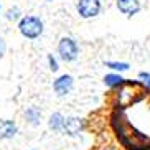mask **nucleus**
Returning <instances> with one entry per match:
<instances>
[{"label":"nucleus","mask_w":150,"mask_h":150,"mask_svg":"<svg viewBox=\"0 0 150 150\" xmlns=\"http://www.w3.org/2000/svg\"><path fill=\"white\" fill-rule=\"evenodd\" d=\"M43 30H45L43 20L36 15H25L18 22V31L22 33V36H25L28 40L40 38L43 35Z\"/></svg>","instance_id":"f257e3e1"},{"label":"nucleus","mask_w":150,"mask_h":150,"mask_svg":"<svg viewBox=\"0 0 150 150\" xmlns=\"http://www.w3.org/2000/svg\"><path fill=\"white\" fill-rule=\"evenodd\" d=\"M58 54L63 61L71 63L78 59V54H79V46L76 43L74 38L71 36H63L61 40L58 41Z\"/></svg>","instance_id":"f03ea898"},{"label":"nucleus","mask_w":150,"mask_h":150,"mask_svg":"<svg viewBox=\"0 0 150 150\" xmlns=\"http://www.w3.org/2000/svg\"><path fill=\"white\" fill-rule=\"evenodd\" d=\"M101 0H78L76 10L81 18H94L101 13Z\"/></svg>","instance_id":"7ed1b4c3"},{"label":"nucleus","mask_w":150,"mask_h":150,"mask_svg":"<svg viewBox=\"0 0 150 150\" xmlns=\"http://www.w3.org/2000/svg\"><path fill=\"white\" fill-rule=\"evenodd\" d=\"M74 88V79H73V76L69 74H61L58 79H54L53 83V91L56 93V96L59 97H64L73 91Z\"/></svg>","instance_id":"20e7f679"},{"label":"nucleus","mask_w":150,"mask_h":150,"mask_svg":"<svg viewBox=\"0 0 150 150\" xmlns=\"http://www.w3.org/2000/svg\"><path fill=\"white\" fill-rule=\"evenodd\" d=\"M117 8L125 17H134L140 12V0H117Z\"/></svg>","instance_id":"39448f33"},{"label":"nucleus","mask_w":150,"mask_h":150,"mask_svg":"<svg viewBox=\"0 0 150 150\" xmlns=\"http://www.w3.org/2000/svg\"><path fill=\"white\" fill-rule=\"evenodd\" d=\"M84 129V120L79 117H64V125H63V130L68 134V135H79V132H83Z\"/></svg>","instance_id":"423d86ee"},{"label":"nucleus","mask_w":150,"mask_h":150,"mask_svg":"<svg viewBox=\"0 0 150 150\" xmlns=\"http://www.w3.org/2000/svg\"><path fill=\"white\" fill-rule=\"evenodd\" d=\"M18 132V127L13 120L10 119H0V140H8L13 139Z\"/></svg>","instance_id":"0eeeda50"},{"label":"nucleus","mask_w":150,"mask_h":150,"mask_svg":"<svg viewBox=\"0 0 150 150\" xmlns=\"http://www.w3.org/2000/svg\"><path fill=\"white\" fill-rule=\"evenodd\" d=\"M25 120H27L30 125H33V127L40 125V122H41V110H40V107H36V106L28 107V109L25 110Z\"/></svg>","instance_id":"6e6552de"},{"label":"nucleus","mask_w":150,"mask_h":150,"mask_svg":"<svg viewBox=\"0 0 150 150\" xmlns=\"http://www.w3.org/2000/svg\"><path fill=\"white\" fill-rule=\"evenodd\" d=\"M63 125H64V115L61 112H54V114L50 115L48 119V127L53 130V132H61Z\"/></svg>","instance_id":"1a4fd4ad"},{"label":"nucleus","mask_w":150,"mask_h":150,"mask_svg":"<svg viewBox=\"0 0 150 150\" xmlns=\"http://www.w3.org/2000/svg\"><path fill=\"white\" fill-rule=\"evenodd\" d=\"M124 81L125 79L119 74H106L104 76V84L109 86V88H119V86L124 84Z\"/></svg>","instance_id":"9d476101"},{"label":"nucleus","mask_w":150,"mask_h":150,"mask_svg":"<svg viewBox=\"0 0 150 150\" xmlns=\"http://www.w3.org/2000/svg\"><path fill=\"white\" fill-rule=\"evenodd\" d=\"M5 18H7L8 22H20V18H22V12H20L18 7H12V8L7 10Z\"/></svg>","instance_id":"9b49d317"},{"label":"nucleus","mask_w":150,"mask_h":150,"mask_svg":"<svg viewBox=\"0 0 150 150\" xmlns=\"http://www.w3.org/2000/svg\"><path fill=\"white\" fill-rule=\"evenodd\" d=\"M104 64H106L107 68H110V69H114V71H127L129 68H130L129 63H122V61H106Z\"/></svg>","instance_id":"f8f14e48"},{"label":"nucleus","mask_w":150,"mask_h":150,"mask_svg":"<svg viewBox=\"0 0 150 150\" xmlns=\"http://www.w3.org/2000/svg\"><path fill=\"white\" fill-rule=\"evenodd\" d=\"M48 64H50V69L51 71H58L59 69V66H58V61H56V58L53 56V54H48Z\"/></svg>","instance_id":"ddd939ff"},{"label":"nucleus","mask_w":150,"mask_h":150,"mask_svg":"<svg viewBox=\"0 0 150 150\" xmlns=\"http://www.w3.org/2000/svg\"><path fill=\"white\" fill-rule=\"evenodd\" d=\"M139 78L145 83L147 88H150V73H144V71H142V73H139Z\"/></svg>","instance_id":"4468645a"},{"label":"nucleus","mask_w":150,"mask_h":150,"mask_svg":"<svg viewBox=\"0 0 150 150\" xmlns=\"http://www.w3.org/2000/svg\"><path fill=\"white\" fill-rule=\"evenodd\" d=\"M5 51H7V43H5V40L2 38V36H0V59L4 58Z\"/></svg>","instance_id":"2eb2a0df"}]
</instances>
